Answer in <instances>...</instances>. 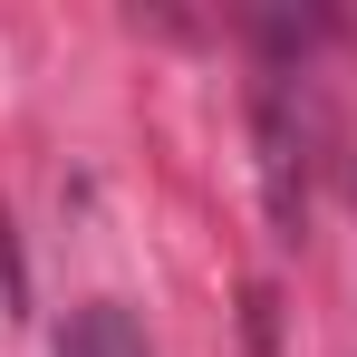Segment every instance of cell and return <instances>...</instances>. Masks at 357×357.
<instances>
[{"label":"cell","mask_w":357,"mask_h":357,"mask_svg":"<svg viewBox=\"0 0 357 357\" xmlns=\"http://www.w3.org/2000/svg\"><path fill=\"white\" fill-rule=\"evenodd\" d=\"M59 357H155V348L135 338V319H126V309L97 299V309H77V328L59 338Z\"/></svg>","instance_id":"1"}]
</instances>
